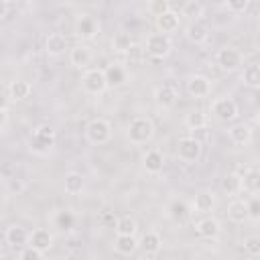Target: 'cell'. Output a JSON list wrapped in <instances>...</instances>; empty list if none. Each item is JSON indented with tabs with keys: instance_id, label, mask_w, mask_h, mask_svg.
I'll use <instances>...</instances> for the list:
<instances>
[{
	"instance_id": "cell-1",
	"label": "cell",
	"mask_w": 260,
	"mask_h": 260,
	"mask_svg": "<svg viewBox=\"0 0 260 260\" xmlns=\"http://www.w3.org/2000/svg\"><path fill=\"white\" fill-rule=\"evenodd\" d=\"M154 136V126L150 122V118L146 116H136L130 120L128 128H126V138L130 140V144H146L150 142V138Z\"/></svg>"
},
{
	"instance_id": "cell-2",
	"label": "cell",
	"mask_w": 260,
	"mask_h": 260,
	"mask_svg": "<svg viewBox=\"0 0 260 260\" xmlns=\"http://www.w3.org/2000/svg\"><path fill=\"white\" fill-rule=\"evenodd\" d=\"M215 63H217V67H219L221 71L232 73V71H238V69L244 65V55H242L236 47L225 45V47H221V49L215 53Z\"/></svg>"
},
{
	"instance_id": "cell-3",
	"label": "cell",
	"mask_w": 260,
	"mask_h": 260,
	"mask_svg": "<svg viewBox=\"0 0 260 260\" xmlns=\"http://www.w3.org/2000/svg\"><path fill=\"white\" fill-rule=\"evenodd\" d=\"M173 49V41L171 37L167 35H160V32H150L146 37V43H144V51L146 55H150L152 59H165Z\"/></svg>"
},
{
	"instance_id": "cell-4",
	"label": "cell",
	"mask_w": 260,
	"mask_h": 260,
	"mask_svg": "<svg viewBox=\"0 0 260 260\" xmlns=\"http://www.w3.org/2000/svg\"><path fill=\"white\" fill-rule=\"evenodd\" d=\"M85 136L91 144H106L112 138V124L106 118H93L85 126Z\"/></svg>"
},
{
	"instance_id": "cell-5",
	"label": "cell",
	"mask_w": 260,
	"mask_h": 260,
	"mask_svg": "<svg viewBox=\"0 0 260 260\" xmlns=\"http://www.w3.org/2000/svg\"><path fill=\"white\" fill-rule=\"evenodd\" d=\"M81 87L89 95H102L108 89L104 69H85L83 75H81Z\"/></svg>"
},
{
	"instance_id": "cell-6",
	"label": "cell",
	"mask_w": 260,
	"mask_h": 260,
	"mask_svg": "<svg viewBox=\"0 0 260 260\" xmlns=\"http://www.w3.org/2000/svg\"><path fill=\"white\" fill-rule=\"evenodd\" d=\"M177 154L185 162H195L201 156V140L195 136H181L177 140Z\"/></svg>"
},
{
	"instance_id": "cell-7",
	"label": "cell",
	"mask_w": 260,
	"mask_h": 260,
	"mask_svg": "<svg viewBox=\"0 0 260 260\" xmlns=\"http://www.w3.org/2000/svg\"><path fill=\"white\" fill-rule=\"evenodd\" d=\"M55 144V130L49 124H41L35 128L30 136V148L37 152H45Z\"/></svg>"
},
{
	"instance_id": "cell-8",
	"label": "cell",
	"mask_w": 260,
	"mask_h": 260,
	"mask_svg": "<svg viewBox=\"0 0 260 260\" xmlns=\"http://www.w3.org/2000/svg\"><path fill=\"white\" fill-rule=\"evenodd\" d=\"M211 112L219 122H232L238 118V104L232 98H217L211 104Z\"/></svg>"
},
{
	"instance_id": "cell-9",
	"label": "cell",
	"mask_w": 260,
	"mask_h": 260,
	"mask_svg": "<svg viewBox=\"0 0 260 260\" xmlns=\"http://www.w3.org/2000/svg\"><path fill=\"white\" fill-rule=\"evenodd\" d=\"M98 32H100V22L89 14H79V18L75 20V35L83 41H91L98 37Z\"/></svg>"
},
{
	"instance_id": "cell-10",
	"label": "cell",
	"mask_w": 260,
	"mask_h": 260,
	"mask_svg": "<svg viewBox=\"0 0 260 260\" xmlns=\"http://www.w3.org/2000/svg\"><path fill=\"white\" fill-rule=\"evenodd\" d=\"M154 26H156V30H158L160 35L171 37L173 32L179 30V26H181V18H179V14L171 8L169 12H165V14H160V16L154 18Z\"/></svg>"
},
{
	"instance_id": "cell-11",
	"label": "cell",
	"mask_w": 260,
	"mask_h": 260,
	"mask_svg": "<svg viewBox=\"0 0 260 260\" xmlns=\"http://www.w3.org/2000/svg\"><path fill=\"white\" fill-rule=\"evenodd\" d=\"M28 246L39 250L41 254L49 252L51 246H53V234L47 230V228H37L28 234Z\"/></svg>"
},
{
	"instance_id": "cell-12",
	"label": "cell",
	"mask_w": 260,
	"mask_h": 260,
	"mask_svg": "<svg viewBox=\"0 0 260 260\" xmlns=\"http://www.w3.org/2000/svg\"><path fill=\"white\" fill-rule=\"evenodd\" d=\"M195 232H197V236H201L205 240H215L221 234V223L215 217L207 215V217H203L195 223Z\"/></svg>"
},
{
	"instance_id": "cell-13",
	"label": "cell",
	"mask_w": 260,
	"mask_h": 260,
	"mask_svg": "<svg viewBox=\"0 0 260 260\" xmlns=\"http://www.w3.org/2000/svg\"><path fill=\"white\" fill-rule=\"evenodd\" d=\"M104 77H106V85L108 87H120L128 81V71L124 65L120 63H112L104 69Z\"/></svg>"
},
{
	"instance_id": "cell-14",
	"label": "cell",
	"mask_w": 260,
	"mask_h": 260,
	"mask_svg": "<svg viewBox=\"0 0 260 260\" xmlns=\"http://www.w3.org/2000/svg\"><path fill=\"white\" fill-rule=\"evenodd\" d=\"M93 59V53L87 45H75L71 51H69V63L77 69H87V65L91 63Z\"/></svg>"
},
{
	"instance_id": "cell-15",
	"label": "cell",
	"mask_w": 260,
	"mask_h": 260,
	"mask_svg": "<svg viewBox=\"0 0 260 260\" xmlns=\"http://www.w3.org/2000/svg\"><path fill=\"white\" fill-rule=\"evenodd\" d=\"M187 91L193 98H207L211 91V83L205 75H191L187 79Z\"/></svg>"
},
{
	"instance_id": "cell-16",
	"label": "cell",
	"mask_w": 260,
	"mask_h": 260,
	"mask_svg": "<svg viewBox=\"0 0 260 260\" xmlns=\"http://www.w3.org/2000/svg\"><path fill=\"white\" fill-rule=\"evenodd\" d=\"M28 230L26 228H22V225H10V228H6V234H4V238H6V244L8 246H12V248H24V246H28Z\"/></svg>"
},
{
	"instance_id": "cell-17",
	"label": "cell",
	"mask_w": 260,
	"mask_h": 260,
	"mask_svg": "<svg viewBox=\"0 0 260 260\" xmlns=\"http://www.w3.org/2000/svg\"><path fill=\"white\" fill-rule=\"evenodd\" d=\"M138 248H142L144 254H148V256L158 254L160 248H162V238H160V234L154 232V230H148V232L138 240Z\"/></svg>"
},
{
	"instance_id": "cell-18",
	"label": "cell",
	"mask_w": 260,
	"mask_h": 260,
	"mask_svg": "<svg viewBox=\"0 0 260 260\" xmlns=\"http://www.w3.org/2000/svg\"><path fill=\"white\" fill-rule=\"evenodd\" d=\"M142 165H144L146 173L158 175V173H162V169H165V156H162V152H160L158 148H150V150H146V154H144V158H142Z\"/></svg>"
},
{
	"instance_id": "cell-19",
	"label": "cell",
	"mask_w": 260,
	"mask_h": 260,
	"mask_svg": "<svg viewBox=\"0 0 260 260\" xmlns=\"http://www.w3.org/2000/svg\"><path fill=\"white\" fill-rule=\"evenodd\" d=\"M154 102H156V106H160V108H171V106L177 102V91H175V87H173L171 83L158 85V87L154 89Z\"/></svg>"
},
{
	"instance_id": "cell-20",
	"label": "cell",
	"mask_w": 260,
	"mask_h": 260,
	"mask_svg": "<svg viewBox=\"0 0 260 260\" xmlns=\"http://www.w3.org/2000/svg\"><path fill=\"white\" fill-rule=\"evenodd\" d=\"M65 49H67V39H65V35H61V32H51V35L45 39V51H47L49 55L59 57V55L65 53Z\"/></svg>"
},
{
	"instance_id": "cell-21",
	"label": "cell",
	"mask_w": 260,
	"mask_h": 260,
	"mask_svg": "<svg viewBox=\"0 0 260 260\" xmlns=\"http://www.w3.org/2000/svg\"><path fill=\"white\" fill-rule=\"evenodd\" d=\"M30 91H32V87H30L28 81H24V79L10 81V85H8V100L10 102H22V100H26L30 95Z\"/></svg>"
},
{
	"instance_id": "cell-22",
	"label": "cell",
	"mask_w": 260,
	"mask_h": 260,
	"mask_svg": "<svg viewBox=\"0 0 260 260\" xmlns=\"http://www.w3.org/2000/svg\"><path fill=\"white\" fill-rule=\"evenodd\" d=\"M215 207V195L211 191H199L193 199V209L195 213H209Z\"/></svg>"
},
{
	"instance_id": "cell-23",
	"label": "cell",
	"mask_w": 260,
	"mask_h": 260,
	"mask_svg": "<svg viewBox=\"0 0 260 260\" xmlns=\"http://www.w3.org/2000/svg\"><path fill=\"white\" fill-rule=\"evenodd\" d=\"M228 136H230V140H232L236 146H246V144L252 140V130H250L246 124H234V126L228 130Z\"/></svg>"
},
{
	"instance_id": "cell-24",
	"label": "cell",
	"mask_w": 260,
	"mask_h": 260,
	"mask_svg": "<svg viewBox=\"0 0 260 260\" xmlns=\"http://www.w3.org/2000/svg\"><path fill=\"white\" fill-rule=\"evenodd\" d=\"M167 211H169L171 219H175V221H185V219L189 217V213H191V207H189V203H187L185 199H179V197H177V199H171Z\"/></svg>"
},
{
	"instance_id": "cell-25",
	"label": "cell",
	"mask_w": 260,
	"mask_h": 260,
	"mask_svg": "<svg viewBox=\"0 0 260 260\" xmlns=\"http://www.w3.org/2000/svg\"><path fill=\"white\" fill-rule=\"evenodd\" d=\"M114 250L122 256H130L138 250V240L136 236H116L114 240Z\"/></svg>"
},
{
	"instance_id": "cell-26",
	"label": "cell",
	"mask_w": 260,
	"mask_h": 260,
	"mask_svg": "<svg viewBox=\"0 0 260 260\" xmlns=\"http://www.w3.org/2000/svg\"><path fill=\"white\" fill-rule=\"evenodd\" d=\"M242 175V191H250L252 195L258 193V187H260V175H258V169L256 167H250L248 171L240 173Z\"/></svg>"
},
{
	"instance_id": "cell-27",
	"label": "cell",
	"mask_w": 260,
	"mask_h": 260,
	"mask_svg": "<svg viewBox=\"0 0 260 260\" xmlns=\"http://www.w3.org/2000/svg\"><path fill=\"white\" fill-rule=\"evenodd\" d=\"M63 187H65V191H67L69 195H77V193L83 191V187H85V179H83L81 173L71 171V173L65 175V179H63Z\"/></svg>"
},
{
	"instance_id": "cell-28",
	"label": "cell",
	"mask_w": 260,
	"mask_h": 260,
	"mask_svg": "<svg viewBox=\"0 0 260 260\" xmlns=\"http://www.w3.org/2000/svg\"><path fill=\"white\" fill-rule=\"evenodd\" d=\"M228 217L234 223H244L248 219V205H246V201H242V199L232 201L228 205Z\"/></svg>"
},
{
	"instance_id": "cell-29",
	"label": "cell",
	"mask_w": 260,
	"mask_h": 260,
	"mask_svg": "<svg viewBox=\"0 0 260 260\" xmlns=\"http://www.w3.org/2000/svg\"><path fill=\"white\" fill-rule=\"evenodd\" d=\"M114 230H116V236H136L138 223H136V219L132 215H122V217L116 219Z\"/></svg>"
},
{
	"instance_id": "cell-30",
	"label": "cell",
	"mask_w": 260,
	"mask_h": 260,
	"mask_svg": "<svg viewBox=\"0 0 260 260\" xmlns=\"http://www.w3.org/2000/svg\"><path fill=\"white\" fill-rule=\"evenodd\" d=\"M53 223H55V228L59 230V232H71L73 228H75V215L69 211V209H61V211H57L55 213V217H53Z\"/></svg>"
},
{
	"instance_id": "cell-31",
	"label": "cell",
	"mask_w": 260,
	"mask_h": 260,
	"mask_svg": "<svg viewBox=\"0 0 260 260\" xmlns=\"http://www.w3.org/2000/svg\"><path fill=\"white\" fill-rule=\"evenodd\" d=\"M209 37V28L205 26V22L201 20H193L189 26H187V39L193 41V43H203L207 41Z\"/></svg>"
},
{
	"instance_id": "cell-32",
	"label": "cell",
	"mask_w": 260,
	"mask_h": 260,
	"mask_svg": "<svg viewBox=\"0 0 260 260\" xmlns=\"http://www.w3.org/2000/svg\"><path fill=\"white\" fill-rule=\"evenodd\" d=\"M242 81L248 87H258L260 85V67L256 63H248L242 71Z\"/></svg>"
},
{
	"instance_id": "cell-33",
	"label": "cell",
	"mask_w": 260,
	"mask_h": 260,
	"mask_svg": "<svg viewBox=\"0 0 260 260\" xmlns=\"http://www.w3.org/2000/svg\"><path fill=\"white\" fill-rule=\"evenodd\" d=\"M221 187H223V191H225L228 195H238V193H242V175H238V173H228L225 179L221 181Z\"/></svg>"
},
{
	"instance_id": "cell-34",
	"label": "cell",
	"mask_w": 260,
	"mask_h": 260,
	"mask_svg": "<svg viewBox=\"0 0 260 260\" xmlns=\"http://www.w3.org/2000/svg\"><path fill=\"white\" fill-rule=\"evenodd\" d=\"M124 55H126L128 65H140V63H144V59H146L144 45H140V43H132L130 49H128Z\"/></svg>"
},
{
	"instance_id": "cell-35",
	"label": "cell",
	"mask_w": 260,
	"mask_h": 260,
	"mask_svg": "<svg viewBox=\"0 0 260 260\" xmlns=\"http://www.w3.org/2000/svg\"><path fill=\"white\" fill-rule=\"evenodd\" d=\"M185 124H187L189 130H203V128L207 126V116H205L203 112H199V110L189 112V114L185 116Z\"/></svg>"
},
{
	"instance_id": "cell-36",
	"label": "cell",
	"mask_w": 260,
	"mask_h": 260,
	"mask_svg": "<svg viewBox=\"0 0 260 260\" xmlns=\"http://www.w3.org/2000/svg\"><path fill=\"white\" fill-rule=\"evenodd\" d=\"M181 14H183V16H189V18H193V20H201V16H203V4L197 2V0H189V2L183 4Z\"/></svg>"
},
{
	"instance_id": "cell-37",
	"label": "cell",
	"mask_w": 260,
	"mask_h": 260,
	"mask_svg": "<svg viewBox=\"0 0 260 260\" xmlns=\"http://www.w3.org/2000/svg\"><path fill=\"white\" fill-rule=\"evenodd\" d=\"M134 41L130 39V35L128 32H118L114 39H112V49L114 51H118V53H126L128 49H130V45H132Z\"/></svg>"
},
{
	"instance_id": "cell-38",
	"label": "cell",
	"mask_w": 260,
	"mask_h": 260,
	"mask_svg": "<svg viewBox=\"0 0 260 260\" xmlns=\"http://www.w3.org/2000/svg\"><path fill=\"white\" fill-rule=\"evenodd\" d=\"M146 10L156 18V16H160V14L169 12V10H171V4H169L167 0H152V2H148V4H146Z\"/></svg>"
},
{
	"instance_id": "cell-39",
	"label": "cell",
	"mask_w": 260,
	"mask_h": 260,
	"mask_svg": "<svg viewBox=\"0 0 260 260\" xmlns=\"http://www.w3.org/2000/svg\"><path fill=\"white\" fill-rule=\"evenodd\" d=\"M244 250H246V252H248L252 258L260 256V240H258L256 236L246 238V240H244Z\"/></svg>"
},
{
	"instance_id": "cell-40",
	"label": "cell",
	"mask_w": 260,
	"mask_h": 260,
	"mask_svg": "<svg viewBox=\"0 0 260 260\" xmlns=\"http://www.w3.org/2000/svg\"><path fill=\"white\" fill-rule=\"evenodd\" d=\"M246 205H248V219H258L260 217V201H258V197L254 195L250 201H246Z\"/></svg>"
},
{
	"instance_id": "cell-41",
	"label": "cell",
	"mask_w": 260,
	"mask_h": 260,
	"mask_svg": "<svg viewBox=\"0 0 260 260\" xmlns=\"http://www.w3.org/2000/svg\"><path fill=\"white\" fill-rule=\"evenodd\" d=\"M248 6H250V2H248V0H228V2H225V8H228L230 12H234V14L244 12Z\"/></svg>"
},
{
	"instance_id": "cell-42",
	"label": "cell",
	"mask_w": 260,
	"mask_h": 260,
	"mask_svg": "<svg viewBox=\"0 0 260 260\" xmlns=\"http://www.w3.org/2000/svg\"><path fill=\"white\" fill-rule=\"evenodd\" d=\"M18 260H43V254H41L39 250L30 248V246H24V248L20 250V256H18Z\"/></svg>"
},
{
	"instance_id": "cell-43",
	"label": "cell",
	"mask_w": 260,
	"mask_h": 260,
	"mask_svg": "<svg viewBox=\"0 0 260 260\" xmlns=\"http://www.w3.org/2000/svg\"><path fill=\"white\" fill-rule=\"evenodd\" d=\"M116 219H118V217H116V215H112V213H108V211L102 215V221H104V223H110V228H114V225H116Z\"/></svg>"
},
{
	"instance_id": "cell-44",
	"label": "cell",
	"mask_w": 260,
	"mask_h": 260,
	"mask_svg": "<svg viewBox=\"0 0 260 260\" xmlns=\"http://www.w3.org/2000/svg\"><path fill=\"white\" fill-rule=\"evenodd\" d=\"M8 106H10V100H8V95H4V93L0 91V110L8 112Z\"/></svg>"
},
{
	"instance_id": "cell-45",
	"label": "cell",
	"mask_w": 260,
	"mask_h": 260,
	"mask_svg": "<svg viewBox=\"0 0 260 260\" xmlns=\"http://www.w3.org/2000/svg\"><path fill=\"white\" fill-rule=\"evenodd\" d=\"M8 124V112H4V110H0V130L4 128Z\"/></svg>"
},
{
	"instance_id": "cell-46",
	"label": "cell",
	"mask_w": 260,
	"mask_h": 260,
	"mask_svg": "<svg viewBox=\"0 0 260 260\" xmlns=\"http://www.w3.org/2000/svg\"><path fill=\"white\" fill-rule=\"evenodd\" d=\"M6 12H8V2L6 0H0V18L6 16Z\"/></svg>"
},
{
	"instance_id": "cell-47",
	"label": "cell",
	"mask_w": 260,
	"mask_h": 260,
	"mask_svg": "<svg viewBox=\"0 0 260 260\" xmlns=\"http://www.w3.org/2000/svg\"><path fill=\"white\" fill-rule=\"evenodd\" d=\"M252 260H254V258H252Z\"/></svg>"
}]
</instances>
